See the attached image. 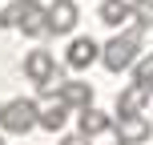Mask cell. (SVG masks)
Here are the masks:
<instances>
[{
  "instance_id": "6da1fadb",
  "label": "cell",
  "mask_w": 153,
  "mask_h": 145,
  "mask_svg": "<svg viewBox=\"0 0 153 145\" xmlns=\"http://www.w3.org/2000/svg\"><path fill=\"white\" fill-rule=\"evenodd\" d=\"M141 32H145L141 24H137V28H129V32H117V36L101 48V65H105L109 73L133 69V65H137V57H141Z\"/></svg>"
},
{
  "instance_id": "7a4b0ae2",
  "label": "cell",
  "mask_w": 153,
  "mask_h": 145,
  "mask_svg": "<svg viewBox=\"0 0 153 145\" xmlns=\"http://www.w3.org/2000/svg\"><path fill=\"white\" fill-rule=\"evenodd\" d=\"M40 121V105L32 97H12L0 105V133H28Z\"/></svg>"
},
{
  "instance_id": "3957f363",
  "label": "cell",
  "mask_w": 153,
  "mask_h": 145,
  "mask_svg": "<svg viewBox=\"0 0 153 145\" xmlns=\"http://www.w3.org/2000/svg\"><path fill=\"white\" fill-rule=\"evenodd\" d=\"M40 93H45V97H53V101H65L73 113L93 105V85H89V81H69V77H56V81L48 85V89H40Z\"/></svg>"
},
{
  "instance_id": "277c9868",
  "label": "cell",
  "mask_w": 153,
  "mask_h": 145,
  "mask_svg": "<svg viewBox=\"0 0 153 145\" xmlns=\"http://www.w3.org/2000/svg\"><path fill=\"white\" fill-rule=\"evenodd\" d=\"M76 20H81L76 0H53V4H45V28L53 36H69L76 28Z\"/></svg>"
},
{
  "instance_id": "5b68a950",
  "label": "cell",
  "mask_w": 153,
  "mask_h": 145,
  "mask_svg": "<svg viewBox=\"0 0 153 145\" xmlns=\"http://www.w3.org/2000/svg\"><path fill=\"white\" fill-rule=\"evenodd\" d=\"M24 77H28L32 85H36V93L40 89H48V85L56 81V61H53V53L48 48H32V53H24Z\"/></svg>"
},
{
  "instance_id": "8992f818",
  "label": "cell",
  "mask_w": 153,
  "mask_h": 145,
  "mask_svg": "<svg viewBox=\"0 0 153 145\" xmlns=\"http://www.w3.org/2000/svg\"><path fill=\"white\" fill-rule=\"evenodd\" d=\"M117 125V117H109L105 109H97V105H89V109H76V133H85V137H101V133H109Z\"/></svg>"
},
{
  "instance_id": "52a82bcc",
  "label": "cell",
  "mask_w": 153,
  "mask_h": 145,
  "mask_svg": "<svg viewBox=\"0 0 153 145\" xmlns=\"http://www.w3.org/2000/svg\"><path fill=\"white\" fill-rule=\"evenodd\" d=\"M113 133H117V141L141 145V141H149V137H153V125H149V117H145V113H133V117H117Z\"/></svg>"
},
{
  "instance_id": "ba28073f",
  "label": "cell",
  "mask_w": 153,
  "mask_h": 145,
  "mask_svg": "<svg viewBox=\"0 0 153 145\" xmlns=\"http://www.w3.org/2000/svg\"><path fill=\"white\" fill-rule=\"evenodd\" d=\"M97 57H101V45H97V40H93V36H76V40H69L65 65H69V69H89Z\"/></svg>"
},
{
  "instance_id": "9c48e42d",
  "label": "cell",
  "mask_w": 153,
  "mask_h": 145,
  "mask_svg": "<svg viewBox=\"0 0 153 145\" xmlns=\"http://www.w3.org/2000/svg\"><path fill=\"white\" fill-rule=\"evenodd\" d=\"M149 85H129V89L117 93V117H133V113H145L149 105Z\"/></svg>"
},
{
  "instance_id": "30bf717a",
  "label": "cell",
  "mask_w": 153,
  "mask_h": 145,
  "mask_svg": "<svg viewBox=\"0 0 153 145\" xmlns=\"http://www.w3.org/2000/svg\"><path fill=\"white\" fill-rule=\"evenodd\" d=\"M97 16H101V24H109V28H121V24L133 20V4L129 0H101Z\"/></svg>"
},
{
  "instance_id": "8fae6325",
  "label": "cell",
  "mask_w": 153,
  "mask_h": 145,
  "mask_svg": "<svg viewBox=\"0 0 153 145\" xmlns=\"http://www.w3.org/2000/svg\"><path fill=\"white\" fill-rule=\"evenodd\" d=\"M69 113L73 109L65 105V101H48L45 109H40V129H48V133H65V125H69Z\"/></svg>"
},
{
  "instance_id": "7c38bea8",
  "label": "cell",
  "mask_w": 153,
  "mask_h": 145,
  "mask_svg": "<svg viewBox=\"0 0 153 145\" xmlns=\"http://www.w3.org/2000/svg\"><path fill=\"white\" fill-rule=\"evenodd\" d=\"M32 4H36V0H8V4L0 8V28H20V20L32 12Z\"/></svg>"
},
{
  "instance_id": "4fadbf2b",
  "label": "cell",
  "mask_w": 153,
  "mask_h": 145,
  "mask_svg": "<svg viewBox=\"0 0 153 145\" xmlns=\"http://www.w3.org/2000/svg\"><path fill=\"white\" fill-rule=\"evenodd\" d=\"M20 32H24V36H40V32H48V28H45V4H32V12L20 20Z\"/></svg>"
},
{
  "instance_id": "5bb4252c",
  "label": "cell",
  "mask_w": 153,
  "mask_h": 145,
  "mask_svg": "<svg viewBox=\"0 0 153 145\" xmlns=\"http://www.w3.org/2000/svg\"><path fill=\"white\" fill-rule=\"evenodd\" d=\"M153 81V53H141L133 65V85H149Z\"/></svg>"
},
{
  "instance_id": "9a60e30c",
  "label": "cell",
  "mask_w": 153,
  "mask_h": 145,
  "mask_svg": "<svg viewBox=\"0 0 153 145\" xmlns=\"http://www.w3.org/2000/svg\"><path fill=\"white\" fill-rule=\"evenodd\" d=\"M133 20L141 28H153V0H133Z\"/></svg>"
},
{
  "instance_id": "2e32d148",
  "label": "cell",
  "mask_w": 153,
  "mask_h": 145,
  "mask_svg": "<svg viewBox=\"0 0 153 145\" xmlns=\"http://www.w3.org/2000/svg\"><path fill=\"white\" fill-rule=\"evenodd\" d=\"M61 145H89L85 133H69V137H61Z\"/></svg>"
},
{
  "instance_id": "e0dca14e",
  "label": "cell",
  "mask_w": 153,
  "mask_h": 145,
  "mask_svg": "<svg viewBox=\"0 0 153 145\" xmlns=\"http://www.w3.org/2000/svg\"><path fill=\"white\" fill-rule=\"evenodd\" d=\"M113 145H129V141H113Z\"/></svg>"
},
{
  "instance_id": "ac0fdd59",
  "label": "cell",
  "mask_w": 153,
  "mask_h": 145,
  "mask_svg": "<svg viewBox=\"0 0 153 145\" xmlns=\"http://www.w3.org/2000/svg\"><path fill=\"white\" fill-rule=\"evenodd\" d=\"M0 145H4V133H0Z\"/></svg>"
},
{
  "instance_id": "d6986e66",
  "label": "cell",
  "mask_w": 153,
  "mask_h": 145,
  "mask_svg": "<svg viewBox=\"0 0 153 145\" xmlns=\"http://www.w3.org/2000/svg\"><path fill=\"white\" fill-rule=\"evenodd\" d=\"M149 93H153V81H149Z\"/></svg>"
}]
</instances>
